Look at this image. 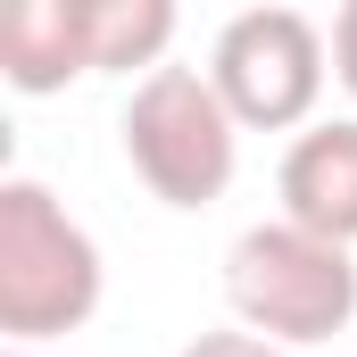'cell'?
<instances>
[{
    "label": "cell",
    "instance_id": "1",
    "mask_svg": "<svg viewBox=\"0 0 357 357\" xmlns=\"http://www.w3.org/2000/svg\"><path fill=\"white\" fill-rule=\"evenodd\" d=\"M100 307V250L91 233L33 175L0 183V333L8 349L59 341Z\"/></svg>",
    "mask_w": 357,
    "mask_h": 357
},
{
    "label": "cell",
    "instance_id": "2",
    "mask_svg": "<svg viewBox=\"0 0 357 357\" xmlns=\"http://www.w3.org/2000/svg\"><path fill=\"white\" fill-rule=\"evenodd\" d=\"M225 299L241 316V333H266L282 349H316L333 333H349L357 316V266L341 241L299 233V225H250L225 250Z\"/></svg>",
    "mask_w": 357,
    "mask_h": 357
},
{
    "label": "cell",
    "instance_id": "3",
    "mask_svg": "<svg viewBox=\"0 0 357 357\" xmlns=\"http://www.w3.org/2000/svg\"><path fill=\"white\" fill-rule=\"evenodd\" d=\"M125 158L150 183V199L167 208H208L225 199V183L241 167V125L225 108V91L208 84V67H158L125 100Z\"/></svg>",
    "mask_w": 357,
    "mask_h": 357
},
{
    "label": "cell",
    "instance_id": "4",
    "mask_svg": "<svg viewBox=\"0 0 357 357\" xmlns=\"http://www.w3.org/2000/svg\"><path fill=\"white\" fill-rule=\"evenodd\" d=\"M208 84L225 91L233 125H307L316 91H324V33L316 17L299 8H241L216 25V50H208Z\"/></svg>",
    "mask_w": 357,
    "mask_h": 357
},
{
    "label": "cell",
    "instance_id": "5",
    "mask_svg": "<svg viewBox=\"0 0 357 357\" xmlns=\"http://www.w3.org/2000/svg\"><path fill=\"white\" fill-rule=\"evenodd\" d=\"M274 191H282V225L299 233H324V241H357V116H324L307 125L282 167H274Z\"/></svg>",
    "mask_w": 357,
    "mask_h": 357
},
{
    "label": "cell",
    "instance_id": "6",
    "mask_svg": "<svg viewBox=\"0 0 357 357\" xmlns=\"http://www.w3.org/2000/svg\"><path fill=\"white\" fill-rule=\"evenodd\" d=\"M0 75L17 91H59L91 75V0H8L0 8Z\"/></svg>",
    "mask_w": 357,
    "mask_h": 357
},
{
    "label": "cell",
    "instance_id": "7",
    "mask_svg": "<svg viewBox=\"0 0 357 357\" xmlns=\"http://www.w3.org/2000/svg\"><path fill=\"white\" fill-rule=\"evenodd\" d=\"M175 42V0H91V67H150Z\"/></svg>",
    "mask_w": 357,
    "mask_h": 357
},
{
    "label": "cell",
    "instance_id": "8",
    "mask_svg": "<svg viewBox=\"0 0 357 357\" xmlns=\"http://www.w3.org/2000/svg\"><path fill=\"white\" fill-rule=\"evenodd\" d=\"M183 357H299V349H282V341H266V333H199Z\"/></svg>",
    "mask_w": 357,
    "mask_h": 357
},
{
    "label": "cell",
    "instance_id": "9",
    "mask_svg": "<svg viewBox=\"0 0 357 357\" xmlns=\"http://www.w3.org/2000/svg\"><path fill=\"white\" fill-rule=\"evenodd\" d=\"M333 75L357 91V0L341 8V17H333Z\"/></svg>",
    "mask_w": 357,
    "mask_h": 357
},
{
    "label": "cell",
    "instance_id": "10",
    "mask_svg": "<svg viewBox=\"0 0 357 357\" xmlns=\"http://www.w3.org/2000/svg\"><path fill=\"white\" fill-rule=\"evenodd\" d=\"M0 357H33V349H0Z\"/></svg>",
    "mask_w": 357,
    "mask_h": 357
}]
</instances>
